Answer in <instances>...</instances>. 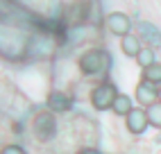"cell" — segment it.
I'll list each match as a JSON object with an SVG mask.
<instances>
[{
  "instance_id": "obj_3",
  "label": "cell",
  "mask_w": 161,
  "mask_h": 154,
  "mask_svg": "<svg viewBox=\"0 0 161 154\" xmlns=\"http://www.w3.org/2000/svg\"><path fill=\"white\" fill-rule=\"evenodd\" d=\"M55 134H57L55 113H52V111H41V113H36V118H34V136H36V140L46 143V140H50Z\"/></svg>"
},
{
  "instance_id": "obj_8",
  "label": "cell",
  "mask_w": 161,
  "mask_h": 154,
  "mask_svg": "<svg viewBox=\"0 0 161 154\" xmlns=\"http://www.w3.org/2000/svg\"><path fill=\"white\" fill-rule=\"evenodd\" d=\"M120 50L127 54V57H138V52L143 50V43H141V39L138 36H134V34H127V36H123V41H120Z\"/></svg>"
},
{
  "instance_id": "obj_10",
  "label": "cell",
  "mask_w": 161,
  "mask_h": 154,
  "mask_svg": "<svg viewBox=\"0 0 161 154\" xmlns=\"http://www.w3.org/2000/svg\"><path fill=\"white\" fill-rule=\"evenodd\" d=\"M143 80H145V82H150V84L161 86V63H159V61H154L152 66L143 68Z\"/></svg>"
},
{
  "instance_id": "obj_11",
  "label": "cell",
  "mask_w": 161,
  "mask_h": 154,
  "mask_svg": "<svg viewBox=\"0 0 161 154\" xmlns=\"http://www.w3.org/2000/svg\"><path fill=\"white\" fill-rule=\"evenodd\" d=\"M145 111H147V120H150V125H154L161 129V100L154 102V104H150L145 107Z\"/></svg>"
},
{
  "instance_id": "obj_4",
  "label": "cell",
  "mask_w": 161,
  "mask_h": 154,
  "mask_svg": "<svg viewBox=\"0 0 161 154\" xmlns=\"http://www.w3.org/2000/svg\"><path fill=\"white\" fill-rule=\"evenodd\" d=\"M104 25H107V30H109L114 36H120V39H123V36L130 34L132 20H130V16L123 14V12H111L109 16L104 18Z\"/></svg>"
},
{
  "instance_id": "obj_5",
  "label": "cell",
  "mask_w": 161,
  "mask_h": 154,
  "mask_svg": "<svg viewBox=\"0 0 161 154\" xmlns=\"http://www.w3.org/2000/svg\"><path fill=\"white\" fill-rule=\"evenodd\" d=\"M125 123H127V129H130L132 134H143L147 129V125H150L147 111H143V109H132V111L125 116Z\"/></svg>"
},
{
  "instance_id": "obj_9",
  "label": "cell",
  "mask_w": 161,
  "mask_h": 154,
  "mask_svg": "<svg viewBox=\"0 0 161 154\" xmlns=\"http://www.w3.org/2000/svg\"><path fill=\"white\" fill-rule=\"evenodd\" d=\"M132 100H130V95H125V93H118V97H116V102H114V107H111V111L114 113H118V116H127L132 111Z\"/></svg>"
},
{
  "instance_id": "obj_1",
  "label": "cell",
  "mask_w": 161,
  "mask_h": 154,
  "mask_svg": "<svg viewBox=\"0 0 161 154\" xmlns=\"http://www.w3.org/2000/svg\"><path fill=\"white\" fill-rule=\"evenodd\" d=\"M109 63H111V57L104 50H89V52L82 54L80 68L84 75H104Z\"/></svg>"
},
{
  "instance_id": "obj_6",
  "label": "cell",
  "mask_w": 161,
  "mask_h": 154,
  "mask_svg": "<svg viewBox=\"0 0 161 154\" xmlns=\"http://www.w3.org/2000/svg\"><path fill=\"white\" fill-rule=\"evenodd\" d=\"M136 100L141 102V104H145V107L159 102V86H157V84H150V82L143 80L141 84L136 86Z\"/></svg>"
},
{
  "instance_id": "obj_7",
  "label": "cell",
  "mask_w": 161,
  "mask_h": 154,
  "mask_svg": "<svg viewBox=\"0 0 161 154\" xmlns=\"http://www.w3.org/2000/svg\"><path fill=\"white\" fill-rule=\"evenodd\" d=\"M70 107H73V100L64 93H52L48 97V109L55 111V113H64V111H68Z\"/></svg>"
},
{
  "instance_id": "obj_12",
  "label": "cell",
  "mask_w": 161,
  "mask_h": 154,
  "mask_svg": "<svg viewBox=\"0 0 161 154\" xmlns=\"http://www.w3.org/2000/svg\"><path fill=\"white\" fill-rule=\"evenodd\" d=\"M136 61H138V66H141V68H147V66H152V63H154V50H152V48H143L141 52H138Z\"/></svg>"
},
{
  "instance_id": "obj_2",
  "label": "cell",
  "mask_w": 161,
  "mask_h": 154,
  "mask_svg": "<svg viewBox=\"0 0 161 154\" xmlns=\"http://www.w3.org/2000/svg\"><path fill=\"white\" fill-rule=\"evenodd\" d=\"M116 97H118L116 86L109 84V82H102V84H98V86L91 91V104L98 109V111H107V109L114 107Z\"/></svg>"
},
{
  "instance_id": "obj_13",
  "label": "cell",
  "mask_w": 161,
  "mask_h": 154,
  "mask_svg": "<svg viewBox=\"0 0 161 154\" xmlns=\"http://www.w3.org/2000/svg\"><path fill=\"white\" fill-rule=\"evenodd\" d=\"M3 154H25V150L18 147V145H7V147L3 150Z\"/></svg>"
},
{
  "instance_id": "obj_14",
  "label": "cell",
  "mask_w": 161,
  "mask_h": 154,
  "mask_svg": "<svg viewBox=\"0 0 161 154\" xmlns=\"http://www.w3.org/2000/svg\"><path fill=\"white\" fill-rule=\"evenodd\" d=\"M159 100H161V86H159Z\"/></svg>"
}]
</instances>
